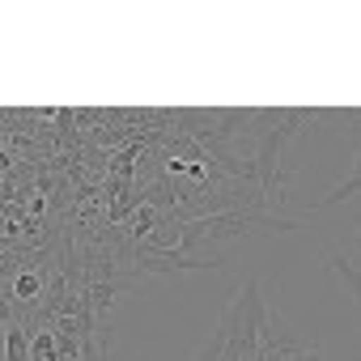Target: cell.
Masks as SVG:
<instances>
[{
    "mask_svg": "<svg viewBox=\"0 0 361 361\" xmlns=\"http://www.w3.org/2000/svg\"><path fill=\"white\" fill-rule=\"evenodd\" d=\"M281 331H285V323L268 306L259 281H247L243 293H234L230 306L221 310V319L209 331V340L188 361H255L268 348V340H276Z\"/></svg>",
    "mask_w": 361,
    "mask_h": 361,
    "instance_id": "obj_1",
    "label": "cell"
},
{
    "mask_svg": "<svg viewBox=\"0 0 361 361\" xmlns=\"http://www.w3.org/2000/svg\"><path fill=\"white\" fill-rule=\"evenodd\" d=\"M255 361H323V357H319V348H314V344L298 340V336L285 327L276 340H268V348H264Z\"/></svg>",
    "mask_w": 361,
    "mask_h": 361,
    "instance_id": "obj_2",
    "label": "cell"
},
{
    "mask_svg": "<svg viewBox=\"0 0 361 361\" xmlns=\"http://www.w3.org/2000/svg\"><path fill=\"white\" fill-rule=\"evenodd\" d=\"M0 344H5V361H30V319H13L0 331Z\"/></svg>",
    "mask_w": 361,
    "mask_h": 361,
    "instance_id": "obj_3",
    "label": "cell"
},
{
    "mask_svg": "<svg viewBox=\"0 0 361 361\" xmlns=\"http://www.w3.org/2000/svg\"><path fill=\"white\" fill-rule=\"evenodd\" d=\"M327 268L344 276V289H348V293H357L361 272H357V251H353V243H348V247H327Z\"/></svg>",
    "mask_w": 361,
    "mask_h": 361,
    "instance_id": "obj_4",
    "label": "cell"
},
{
    "mask_svg": "<svg viewBox=\"0 0 361 361\" xmlns=\"http://www.w3.org/2000/svg\"><path fill=\"white\" fill-rule=\"evenodd\" d=\"M357 188H361V170H353L348 178H344V188H336L327 200H319V204H306V213H302V226L310 221V217H323V213H331L336 204H344V200H353L357 196Z\"/></svg>",
    "mask_w": 361,
    "mask_h": 361,
    "instance_id": "obj_5",
    "label": "cell"
},
{
    "mask_svg": "<svg viewBox=\"0 0 361 361\" xmlns=\"http://www.w3.org/2000/svg\"><path fill=\"white\" fill-rule=\"evenodd\" d=\"M13 319H26V314H18V306H13L9 298H0V331H5Z\"/></svg>",
    "mask_w": 361,
    "mask_h": 361,
    "instance_id": "obj_6",
    "label": "cell"
}]
</instances>
